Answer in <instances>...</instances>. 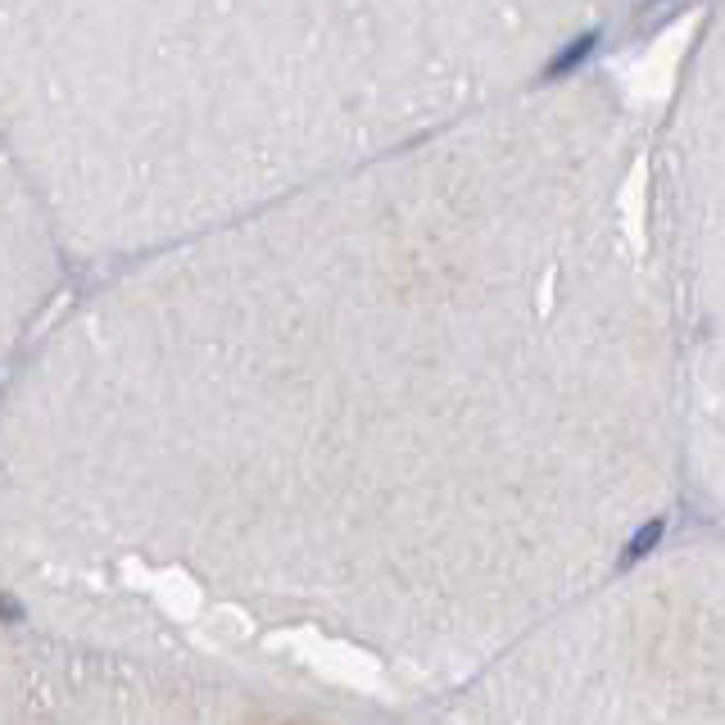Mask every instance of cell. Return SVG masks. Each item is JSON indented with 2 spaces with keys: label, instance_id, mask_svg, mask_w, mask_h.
Masks as SVG:
<instances>
[{
  "label": "cell",
  "instance_id": "obj_2",
  "mask_svg": "<svg viewBox=\"0 0 725 725\" xmlns=\"http://www.w3.org/2000/svg\"><path fill=\"white\" fill-rule=\"evenodd\" d=\"M468 725H725V477L449 694Z\"/></svg>",
  "mask_w": 725,
  "mask_h": 725
},
{
  "label": "cell",
  "instance_id": "obj_3",
  "mask_svg": "<svg viewBox=\"0 0 725 725\" xmlns=\"http://www.w3.org/2000/svg\"><path fill=\"white\" fill-rule=\"evenodd\" d=\"M0 725H431L141 589L0 595Z\"/></svg>",
  "mask_w": 725,
  "mask_h": 725
},
{
  "label": "cell",
  "instance_id": "obj_1",
  "mask_svg": "<svg viewBox=\"0 0 725 725\" xmlns=\"http://www.w3.org/2000/svg\"><path fill=\"white\" fill-rule=\"evenodd\" d=\"M667 354L608 308L159 317L0 431V595L177 585L453 694L685 490Z\"/></svg>",
  "mask_w": 725,
  "mask_h": 725
},
{
  "label": "cell",
  "instance_id": "obj_4",
  "mask_svg": "<svg viewBox=\"0 0 725 725\" xmlns=\"http://www.w3.org/2000/svg\"><path fill=\"white\" fill-rule=\"evenodd\" d=\"M585 55H589V37H580V41H571V50L553 59V74H567V69H576V63H580Z\"/></svg>",
  "mask_w": 725,
  "mask_h": 725
}]
</instances>
